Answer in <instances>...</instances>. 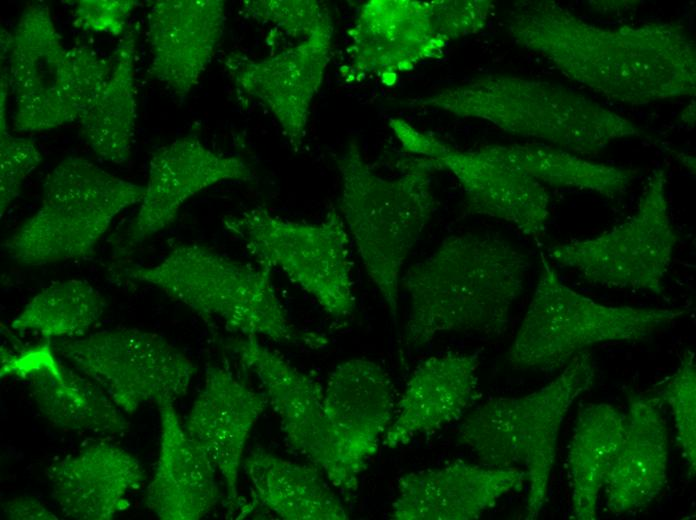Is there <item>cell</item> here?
<instances>
[{
  "instance_id": "f1b7e54d",
  "label": "cell",
  "mask_w": 696,
  "mask_h": 520,
  "mask_svg": "<svg viewBox=\"0 0 696 520\" xmlns=\"http://www.w3.org/2000/svg\"><path fill=\"white\" fill-rule=\"evenodd\" d=\"M136 35L130 31L118 42L112 71L90 108L79 121L81 134L101 159L122 164L131 156L136 124Z\"/></svg>"
},
{
  "instance_id": "7c38bea8",
  "label": "cell",
  "mask_w": 696,
  "mask_h": 520,
  "mask_svg": "<svg viewBox=\"0 0 696 520\" xmlns=\"http://www.w3.org/2000/svg\"><path fill=\"white\" fill-rule=\"evenodd\" d=\"M258 265L277 268L334 318L355 309L350 235L332 210L318 223L294 222L252 208L223 219Z\"/></svg>"
},
{
  "instance_id": "f546056e",
  "label": "cell",
  "mask_w": 696,
  "mask_h": 520,
  "mask_svg": "<svg viewBox=\"0 0 696 520\" xmlns=\"http://www.w3.org/2000/svg\"><path fill=\"white\" fill-rule=\"evenodd\" d=\"M506 159L542 185L591 191L614 199L626 193L634 172L547 144L495 145Z\"/></svg>"
},
{
  "instance_id": "ffe728a7",
  "label": "cell",
  "mask_w": 696,
  "mask_h": 520,
  "mask_svg": "<svg viewBox=\"0 0 696 520\" xmlns=\"http://www.w3.org/2000/svg\"><path fill=\"white\" fill-rule=\"evenodd\" d=\"M519 468L461 460L413 471L398 480L390 518L394 520H474L504 496L522 490Z\"/></svg>"
},
{
  "instance_id": "e0dca14e",
  "label": "cell",
  "mask_w": 696,
  "mask_h": 520,
  "mask_svg": "<svg viewBox=\"0 0 696 520\" xmlns=\"http://www.w3.org/2000/svg\"><path fill=\"white\" fill-rule=\"evenodd\" d=\"M253 178L241 158L216 152L197 137L186 136L156 150L149 162L148 181L125 248H133L163 231L176 219L181 206L200 191L227 180Z\"/></svg>"
},
{
  "instance_id": "9c48e42d",
  "label": "cell",
  "mask_w": 696,
  "mask_h": 520,
  "mask_svg": "<svg viewBox=\"0 0 696 520\" xmlns=\"http://www.w3.org/2000/svg\"><path fill=\"white\" fill-rule=\"evenodd\" d=\"M242 7L249 17L273 23L295 37L292 45L261 60L232 53L225 66L237 89L271 112L289 146L297 152L330 61L332 18L328 9L314 0H246Z\"/></svg>"
},
{
  "instance_id": "4dcf8cb0",
  "label": "cell",
  "mask_w": 696,
  "mask_h": 520,
  "mask_svg": "<svg viewBox=\"0 0 696 520\" xmlns=\"http://www.w3.org/2000/svg\"><path fill=\"white\" fill-rule=\"evenodd\" d=\"M105 308L104 298L87 281H58L37 293L11 321V327L47 338L79 337L101 318Z\"/></svg>"
},
{
  "instance_id": "d6986e66",
  "label": "cell",
  "mask_w": 696,
  "mask_h": 520,
  "mask_svg": "<svg viewBox=\"0 0 696 520\" xmlns=\"http://www.w3.org/2000/svg\"><path fill=\"white\" fill-rule=\"evenodd\" d=\"M229 348L261 383L289 444L329 479L333 459L324 411V389L257 336H238ZM329 481V480H328Z\"/></svg>"
},
{
  "instance_id": "d6a6232c",
  "label": "cell",
  "mask_w": 696,
  "mask_h": 520,
  "mask_svg": "<svg viewBox=\"0 0 696 520\" xmlns=\"http://www.w3.org/2000/svg\"><path fill=\"white\" fill-rule=\"evenodd\" d=\"M8 79L1 77L0 109V215L3 217L11 203L20 195L26 178L42 161L34 141L12 136L7 127Z\"/></svg>"
},
{
  "instance_id": "ac0fdd59",
  "label": "cell",
  "mask_w": 696,
  "mask_h": 520,
  "mask_svg": "<svg viewBox=\"0 0 696 520\" xmlns=\"http://www.w3.org/2000/svg\"><path fill=\"white\" fill-rule=\"evenodd\" d=\"M1 371L28 384L37 410L53 427L99 436H121L130 425L122 410L92 380L61 363L50 343L2 356Z\"/></svg>"
},
{
  "instance_id": "44dd1931",
  "label": "cell",
  "mask_w": 696,
  "mask_h": 520,
  "mask_svg": "<svg viewBox=\"0 0 696 520\" xmlns=\"http://www.w3.org/2000/svg\"><path fill=\"white\" fill-rule=\"evenodd\" d=\"M268 405L227 364L208 365L204 385L183 424L186 434L220 473L229 503L238 498V478L251 430Z\"/></svg>"
},
{
  "instance_id": "52a82bcc",
  "label": "cell",
  "mask_w": 696,
  "mask_h": 520,
  "mask_svg": "<svg viewBox=\"0 0 696 520\" xmlns=\"http://www.w3.org/2000/svg\"><path fill=\"white\" fill-rule=\"evenodd\" d=\"M1 54L21 132L79 123L112 71L91 49L66 48L43 2L28 3L12 33L1 30Z\"/></svg>"
},
{
  "instance_id": "5bb4252c",
  "label": "cell",
  "mask_w": 696,
  "mask_h": 520,
  "mask_svg": "<svg viewBox=\"0 0 696 520\" xmlns=\"http://www.w3.org/2000/svg\"><path fill=\"white\" fill-rule=\"evenodd\" d=\"M52 347L129 414L144 404L174 403L196 373L194 363L165 338L136 328L63 339Z\"/></svg>"
},
{
  "instance_id": "8992f818",
  "label": "cell",
  "mask_w": 696,
  "mask_h": 520,
  "mask_svg": "<svg viewBox=\"0 0 696 520\" xmlns=\"http://www.w3.org/2000/svg\"><path fill=\"white\" fill-rule=\"evenodd\" d=\"M594 378L591 355L580 353L545 386L524 396L487 400L459 426L460 442L482 464L525 472L528 520L537 519L546 504L564 418Z\"/></svg>"
},
{
  "instance_id": "cb8c5ba5",
  "label": "cell",
  "mask_w": 696,
  "mask_h": 520,
  "mask_svg": "<svg viewBox=\"0 0 696 520\" xmlns=\"http://www.w3.org/2000/svg\"><path fill=\"white\" fill-rule=\"evenodd\" d=\"M159 454L145 503L162 520H198L218 503L216 468L186 434L173 406H158Z\"/></svg>"
},
{
  "instance_id": "30bf717a",
  "label": "cell",
  "mask_w": 696,
  "mask_h": 520,
  "mask_svg": "<svg viewBox=\"0 0 696 520\" xmlns=\"http://www.w3.org/2000/svg\"><path fill=\"white\" fill-rule=\"evenodd\" d=\"M145 187L81 157H67L47 175L41 204L3 243L19 264L41 266L91 255L113 219L140 203Z\"/></svg>"
},
{
  "instance_id": "83f0119b",
  "label": "cell",
  "mask_w": 696,
  "mask_h": 520,
  "mask_svg": "<svg viewBox=\"0 0 696 520\" xmlns=\"http://www.w3.org/2000/svg\"><path fill=\"white\" fill-rule=\"evenodd\" d=\"M626 413L608 403H590L576 418L567 456L571 517L595 520L606 477L622 443Z\"/></svg>"
},
{
  "instance_id": "484cf974",
  "label": "cell",
  "mask_w": 696,
  "mask_h": 520,
  "mask_svg": "<svg viewBox=\"0 0 696 520\" xmlns=\"http://www.w3.org/2000/svg\"><path fill=\"white\" fill-rule=\"evenodd\" d=\"M62 514L76 520H110L144 480L138 459L108 443L89 446L58 462L50 474Z\"/></svg>"
},
{
  "instance_id": "277c9868",
  "label": "cell",
  "mask_w": 696,
  "mask_h": 520,
  "mask_svg": "<svg viewBox=\"0 0 696 520\" xmlns=\"http://www.w3.org/2000/svg\"><path fill=\"white\" fill-rule=\"evenodd\" d=\"M399 165L397 177L377 174L356 140L337 158L340 215L395 325L403 266L437 205L428 159L409 157Z\"/></svg>"
},
{
  "instance_id": "603a6c76",
  "label": "cell",
  "mask_w": 696,
  "mask_h": 520,
  "mask_svg": "<svg viewBox=\"0 0 696 520\" xmlns=\"http://www.w3.org/2000/svg\"><path fill=\"white\" fill-rule=\"evenodd\" d=\"M479 366L476 352L423 360L405 385L383 443L394 449L460 419L476 397Z\"/></svg>"
},
{
  "instance_id": "3957f363",
  "label": "cell",
  "mask_w": 696,
  "mask_h": 520,
  "mask_svg": "<svg viewBox=\"0 0 696 520\" xmlns=\"http://www.w3.org/2000/svg\"><path fill=\"white\" fill-rule=\"evenodd\" d=\"M415 106L483 120L507 133L581 156L643 135L633 121L585 94L521 76H482L420 98Z\"/></svg>"
},
{
  "instance_id": "d4e9b609",
  "label": "cell",
  "mask_w": 696,
  "mask_h": 520,
  "mask_svg": "<svg viewBox=\"0 0 696 520\" xmlns=\"http://www.w3.org/2000/svg\"><path fill=\"white\" fill-rule=\"evenodd\" d=\"M668 444L658 399L631 395L624 437L604 484L610 512L635 511L658 498L667 483Z\"/></svg>"
},
{
  "instance_id": "5b68a950",
  "label": "cell",
  "mask_w": 696,
  "mask_h": 520,
  "mask_svg": "<svg viewBox=\"0 0 696 520\" xmlns=\"http://www.w3.org/2000/svg\"><path fill=\"white\" fill-rule=\"evenodd\" d=\"M128 278L150 284L208 324L242 336L318 349L327 339L298 328L271 281V270L253 266L200 244H182L159 263L126 268Z\"/></svg>"
},
{
  "instance_id": "d590c367",
  "label": "cell",
  "mask_w": 696,
  "mask_h": 520,
  "mask_svg": "<svg viewBox=\"0 0 696 520\" xmlns=\"http://www.w3.org/2000/svg\"><path fill=\"white\" fill-rule=\"evenodd\" d=\"M1 514L5 519L54 520L58 517L39 500L27 496L14 497L4 502Z\"/></svg>"
},
{
  "instance_id": "ba28073f",
  "label": "cell",
  "mask_w": 696,
  "mask_h": 520,
  "mask_svg": "<svg viewBox=\"0 0 696 520\" xmlns=\"http://www.w3.org/2000/svg\"><path fill=\"white\" fill-rule=\"evenodd\" d=\"M683 308L611 306L562 282L544 255L531 301L510 345L514 370L552 371L600 344L643 342L673 326Z\"/></svg>"
},
{
  "instance_id": "4fadbf2b",
  "label": "cell",
  "mask_w": 696,
  "mask_h": 520,
  "mask_svg": "<svg viewBox=\"0 0 696 520\" xmlns=\"http://www.w3.org/2000/svg\"><path fill=\"white\" fill-rule=\"evenodd\" d=\"M677 235L663 168H655L635 212L600 235L553 245L548 258L592 285L661 294Z\"/></svg>"
},
{
  "instance_id": "8fae6325",
  "label": "cell",
  "mask_w": 696,
  "mask_h": 520,
  "mask_svg": "<svg viewBox=\"0 0 696 520\" xmlns=\"http://www.w3.org/2000/svg\"><path fill=\"white\" fill-rule=\"evenodd\" d=\"M494 7L488 0H371L350 28L349 81L378 76L394 84L397 76L438 58L446 46L486 26Z\"/></svg>"
},
{
  "instance_id": "6da1fadb",
  "label": "cell",
  "mask_w": 696,
  "mask_h": 520,
  "mask_svg": "<svg viewBox=\"0 0 696 520\" xmlns=\"http://www.w3.org/2000/svg\"><path fill=\"white\" fill-rule=\"evenodd\" d=\"M504 25L516 45L610 101L641 106L695 94V41L675 22L604 27L558 2L530 0L514 3Z\"/></svg>"
},
{
  "instance_id": "4316f807",
  "label": "cell",
  "mask_w": 696,
  "mask_h": 520,
  "mask_svg": "<svg viewBox=\"0 0 696 520\" xmlns=\"http://www.w3.org/2000/svg\"><path fill=\"white\" fill-rule=\"evenodd\" d=\"M242 467L255 499L282 519H349L326 476L312 463H295L258 448Z\"/></svg>"
},
{
  "instance_id": "2e32d148",
  "label": "cell",
  "mask_w": 696,
  "mask_h": 520,
  "mask_svg": "<svg viewBox=\"0 0 696 520\" xmlns=\"http://www.w3.org/2000/svg\"><path fill=\"white\" fill-rule=\"evenodd\" d=\"M427 159L434 171L455 177L472 213L505 221L535 240L546 232L548 190L503 157L495 145L457 150L446 144L441 153Z\"/></svg>"
},
{
  "instance_id": "836d02e7",
  "label": "cell",
  "mask_w": 696,
  "mask_h": 520,
  "mask_svg": "<svg viewBox=\"0 0 696 520\" xmlns=\"http://www.w3.org/2000/svg\"><path fill=\"white\" fill-rule=\"evenodd\" d=\"M138 5L134 0H80L74 10V25L118 36L124 33L128 17Z\"/></svg>"
},
{
  "instance_id": "1f68e13d",
  "label": "cell",
  "mask_w": 696,
  "mask_h": 520,
  "mask_svg": "<svg viewBox=\"0 0 696 520\" xmlns=\"http://www.w3.org/2000/svg\"><path fill=\"white\" fill-rule=\"evenodd\" d=\"M658 395L668 404L689 476L696 471V365L686 351L676 371L660 385Z\"/></svg>"
},
{
  "instance_id": "e575fe53",
  "label": "cell",
  "mask_w": 696,
  "mask_h": 520,
  "mask_svg": "<svg viewBox=\"0 0 696 520\" xmlns=\"http://www.w3.org/2000/svg\"><path fill=\"white\" fill-rule=\"evenodd\" d=\"M389 126L403 149L417 157L432 158L446 145L432 135L417 130L403 119L393 118L389 121Z\"/></svg>"
},
{
  "instance_id": "9a60e30c",
  "label": "cell",
  "mask_w": 696,
  "mask_h": 520,
  "mask_svg": "<svg viewBox=\"0 0 696 520\" xmlns=\"http://www.w3.org/2000/svg\"><path fill=\"white\" fill-rule=\"evenodd\" d=\"M333 468L329 482L354 491L358 477L377 452L395 411L394 387L377 363L354 358L339 363L324 389Z\"/></svg>"
},
{
  "instance_id": "7a4b0ae2",
  "label": "cell",
  "mask_w": 696,
  "mask_h": 520,
  "mask_svg": "<svg viewBox=\"0 0 696 520\" xmlns=\"http://www.w3.org/2000/svg\"><path fill=\"white\" fill-rule=\"evenodd\" d=\"M529 269L528 256L502 237H446L401 277L409 299L406 344L421 348L445 333L500 335Z\"/></svg>"
},
{
  "instance_id": "7402d4cb",
  "label": "cell",
  "mask_w": 696,
  "mask_h": 520,
  "mask_svg": "<svg viewBox=\"0 0 696 520\" xmlns=\"http://www.w3.org/2000/svg\"><path fill=\"white\" fill-rule=\"evenodd\" d=\"M222 0H161L148 13L151 77L185 98L215 55L225 27Z\"/></svg>"
}]
</instances>
